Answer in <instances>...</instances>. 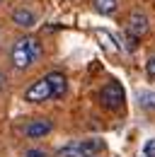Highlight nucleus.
<instances>
[{"instance_id":"f257e3e1","label":"nucleus","mask_w":155,"mask_h":157,"mask_svg":"<svg viewBox=\"0 0 155 157\" xmlns=\"http://www.w3.org/2000/svg\"><path fill=\"white\" fill-rule=\"evenodd\" d=\"M41 58V44L34 36H22L17 39V44L12 46V65L17 70L29 68L32 63H37Z\"/></svg>"},{"instance_id":"f03ea898","label":"nucleus","mask_w":155,"mask_h":157,"mask_svg":"<svg viewBox=\"0 0 155 157\" xmlns=\"http://www.w3.org/2000/svg\"><path fill=\"white\" fill-rule=\"evenodd\" d=\"M99 101H102V106H107V109H121V104H124V87L119 85V82H107L104 87H102V92H99Z\"/></svg>"},{"instance_id":"7ed1b4c3","label":"nucleus","mask_w":155,"mask_h":157,"mask_svg":"<svg viewBox=\"0 0 155 157\" xmlns=\"http://www.w3.org/2000/svg\"><path fill=\"white\" fill-rule=\"evenodd\" d=\"M24 99H27V101H46V99H51V87H49L46 78L37 80L32 87H27Z\"/></svg>"},{"instance_id":"20e7f679","label":"nucleus","mask_w":155,"mask_h":157,"mask_svg":"<svg viewBox=\"0 0 155 157\" xmlns=\"http://www.w3.org/2000/svg\"><path fill=\"white\" fill-rule=\"evenodd\" d=\"M51 131H54V123L49 118H34V121H29L24 126V136L27 138H44V136H49Z\"/></svg>"},{"instance_id":"39448f33","label":"nucleus","mask_w":155,"mask_h":157,"mask_svg":"<svg viewBox=\"0 0 155 157\" xmlns=\"http://www.w3.org/2000/svg\"><path fill=\"white\" fill-rule=\"evenodd\" d=\"M148 29H150V24H148V17H145L143 12H131L126 32H129V34H133L136 39H141V36H145V34H148Z\"/></svg>"},{"instance_id":"423d86ee","label":"nucleus","mask_w":155,"mask_h":157,"mask_svg":"<svg viewBox=\"0 0 155 157\" xmlns=\"http://www.w3.org/2000/svg\"><path fill=\"white\" fill-rule=\"evenodd\" d=\"M46 82L51 87V99H61L66 92H68V80L63 73H49L46 75Z\"/></svg>"},{"instance_id":"0eeeda50","label":"nucleus","mask_w":155,"mask_h":157,"mask_svg":"<svg viewBox=\"0 0 155 157\" xmlns=\"http://www.w3.org/2000/svg\"><path fill=\"white\" fill-rule=\"evenodd\" d=\"M12 22L19 24V27H24V29H29V27H34L37 24V15L32 12V10H24V7H19L12 12Z\"/></svg>"},{"instance_id":"6e6552de","label":"nucleus","mask_w":155,"mask_h":157,"mask_svg":"<svg viewBox=\"0 0 155 157\" xmlns=\"http://www.w3.org/2000/svg\"><path fill=\"white\" fill-rule=\"evenodd\" d=\"M56 157H85V152H82V145L80 143H70V145L61 147L56 152Z\"/></svg>"},{"instance_id":"1a4fd4ad","label":"nucleus","mask_w":155,"mask_h":157,"mask_svg":"<svg viewBox=\"0 0 155 157\" xmlns=\"http://www.w3.org/2000/svg\"><path fill=\"white\" fill-rule=\"evenodd\" d=\"M95 2V10L102 15H112L116 10V0H92Z\"/></svg>"},{"instance_id":"9d476101","label":"nucleus","mask_w":155,"mask_h":157,"mask_svg":"<svg viewBox=\"0 0 155 157\" xmlns=\"http://www.w3.org/2000/svg\"><path fill=\"white\" fill-rule=\"evenodd\" d=\"M141 106L143 109H155V92H141Z\"/></svg>"},{"instance_id":"9b49d317","label":"nucleus","mask_w":155,"mask_h":157,"mask_svg":"<svg viewBox=\"0 0 155 157\" xmlns=\"http://www.w3.org/2000/svg\"><path fill=\"white\" fill-rule=\"evenodd\" d=\"M143 155L145 157H155V140H148V143L143 145Z\"/></svg>"},{"instance_id":"f8f14e48","label":"nucleus","mask_w":155,"mask_h":157,"mask_svg":"<svg viewBox=\"0 0 155 157\" xmlns=\"http://www.w3.org/2000/svg\"><path fill=\"white\" fill-rule=\"evenodd\" d=\"M136 46H138V39H136L133 34H129V32H126V48H129V51H133Z\"/></svg>"},{"instance_id":"ddd939ff","label":"nucleus","mask_w":155,"mask_h":157,"mask_svg":"<svg viewBox=\"0 0 155 157\" xmlns=\"http://www.w3.org/2000/svg\"><path fill=\"white\" fill-rule=\"evenodd\" d=\"M145 70H148V75H150V78H155V53L148 58V63H145Z\"/></svg>"},{"instance_id":"4468645a","label":"nucleus","mask_w":155,"mask_h":157,"mask_svg":"<svg viewBox=\"0 0 155 157\" xmlns=\"http://www.w3.org/2000/svg\"><path fill=\"white\" fill-rule=\"evenodd\" d=\"M24 157H46V152H44V150H27Z\"/></svg>"}]
</instances>
